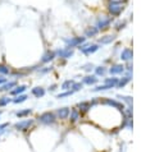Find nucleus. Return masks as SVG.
Returning a JSON list of instances; mask_svg holds the SVG:
<instances>
[{
	"label": "nucleus",
	"instance_id": "obj_15",
	"mask_svg": "<svg viewBox=\"0 0 164 152\" xmlns=\"http://www.w3.org/2000/svg\"><path fill=\"white\" fill-rule=\"evenodd\" d=\"M0 72H3V73H8V69H5L4 66H0Z\"/></svg>",
	"mask_w": 164,
	"mask_h": 152
},
{
	"label": "nucleus",
	"instance_id": "obj_4",
	"mask_svg": "<svg viewBox=\"0 0 164 152\" xmlns=\"http://www.w3.org/2000/svg\"><path fill=\"white\" fill-rule=\"evenodd\" d=\"M32 93L35 95V96H37V97H40V96H44V90L43 88H33V91H32Z\"/></svg>",
	"mask_w": 164,
	"mask_h": 152
},
{
	"label": "nucleus",
	"instance_id": "obj_8",
	"mask_svg": "<svg viewBox=\"0 0 164 152\" xmlns=\"http://www.w3.org/2000/svg\"><path fill=\"white\" fill-rule=\"evenodd\" d=\"M14 84H16V83H9V84H5V86L3 87L1 90H3V91H8L9 88H10V87H13V86H14Z\"/></svg>",
	"mask_w": 164,
	"mask_h": 152
},
{
	"label": "nucleus",
	"instance_id": "obj_14",
	"mask_svg": "<svg viewBox=\"0 0 164 152\" xmlns=\"http://www.w3.org/2000/svg\"><path fill=\"white\" fill-rule=\"evenodd\" d=\"M85 82H86V83H94V82H96V79L94 78V77H92V79H90V77H89V79H86Z\"/></svg>",
	"mask_w": 164,
	"mask_h": 152
},
{
	"label": "nucleus",
	"instance_id": "obj_5",
	"mask_svg": "<svg viewBox=\"0 0 164 152\" xmlns=\"http://www.w3.org/2000/svg\"><path fill=\"white\" fill-rule=\"evenodd\" d=\"M24 90H26V87H24V86H21V87L17 88V90H13L10 93H12V95H18V93H21V92H23Z\"/></svg>",
	"mask_w": 164,
	"mask_h": 152
},
{
	"label": "nucleus",
	"instance_id": "obj_12",
	"mask_svg": "<svg viewBox=\"0 0 164 152\" xmlns=\"http://www.w3.org/2000/svg\"><path fill=\"white\" fill-rule=\"evenodd\" d=\"M89 106H90V104H81V105H80V107H82L83 110H87V107H89Z\"/></svg>",
	"mask_w": 164,
	"mask_h": 152
},
{
	"label": "nucleus",
	"instance_id": "obj_6",
	"mask_svg": "<svg viewBox=\"0 0 164 152\" xmlns=\"http://www.w3.org/2000/svg\"><path fill=\"white\" fill-rule=\"evenodd\" d=\"M26 98H27V96H24V95H23V96H19V97H17L16 100H13V101H14L16 104H19V102H23L24 100H26Z\"/></svg>",
	"mask_w": 164,
	"mask_h": 152
},
{
	"label": "nucleus",
	"instance_id": "obj_9",
	"mask_svg": "<svg viewBox=\"0 0 164 152\" xmlns=\"http://www.w3.org/2000/svg\"><path fill=\"white\" fill-rule=\"evenodd\" d=\"M8 102H9V98H6V97L1 98V100H0V106H3V105H5V104H8Z\"/></svg>",
	"mask_w": 164,
	"mask_h": 152
},
{
	"label": "nucleus",
	"instance_id": "obj_11",
	"mask_svg": "<svg viewBox=\"0 0 164 152\" xmlns=\"http://www.w3.org/2000/svg\"><path fill=\"white\" fill-rule=\"evenodd\" d=\"M78 118V114H77V111H73L72 112V120H76Z\"/></svg>",
	"mask_w": 164,
	"mask_h": 152
},
{
	"label": "nucleus",
	"instance_id": "obj_7",
	"mask_svg": "<svg viewBox=\"0 0 164 152\" xmlns=\"http://www.w3.org/2000/svg\"><path fill=\"white\" fill-rule=\"evenodd\" d=\"M106 104H110V105H113V106H117V107H122V105H119V104H117L116 101H110V100H108V101H105Z\"/></svg>",
	"mask_w": 164,
	"mask_h": 152
},
{
	"label": "nucleus",
	"instance_id": "obj_13",
	"mask_svg": "<svg viewBox=\"0 0 164 152\" xmlns=\"http://www.w3.org/2000/svg\"><path fill=\"white\" fill-rule=\"evenodd\" d=\"M6 127H8V124H1L0 125V134L4 132V128H6Z\"/></svg>",
	"mask_w": 164,
	"mask_h": 152
},
{
	"label": "nucleus",
	"instance_id": "obj_1",
	"mask_svg": "<svg viewBox=\"0 0 164 152\" xmlns=\"http://www.w3.org/2000/svg\"><path fill=\"white\" fill-rule=\"evenodd\" d=\"M40 122L43 123H53L54 122V115L51 114V112H45V114H43L39 118Z\"/></svg>",
	"mask_w": 164,
	"mask_h": 152
},
{
	"label": "nucleus",
	"instance_id": "obj_10",
	"mask_svg": "<svg viewBox=\"0 0 164 152\" xmlns=\"http://www.w3.org/2000/svg\"><path fill=\"white\" fill-rule=\"evenodd\" d=\"M31 112V110H26V111H21V112H18V116H23V115H27V114H30Z\"/></svg>",
	"mask_w": 164,
	"mask_h": 152
},
{
	"label": "nucleus",
	"instance_id": "obj_16",
	"mask_svg": "<svg viewBox=\"0 0 164 152\" xmlns=\"http://www.w3.org/2000/svg\"><path fill=\"white\" fill-rule=\"evenodd\" d=\"M69 84H72V82H67V83H64V84H63V88H64V90H67V87L69 86Z\"/></svg>",
	"mask_w": 164,
	"mask_h": 152
},
{
	"label": "nucleus",
	"instance_id": "obj_2",
	"mask_svg": "<svg viewBox=\"0 0 164 152\" xmlns=\"http://www.w3.org/2000/svg\"><path fill=\"white\" fill-rule=\"evenodd\" d=\"M31 124H32L31 120H26V122H21V123H18V124H16V128L17 129H26L27 127H30Z\"/></svg>",
	"mask_w": 164,
	"mask_h": 152
},
{
	"label": "nucleus",
	"instance_id": "obj_3",
	"mask_svg": "<svg viewBox=\"0 0 164 152\" xmlns=\"http://www.w3.org/2000/svg\"><path fill=\"white\" fill-rule=\"evenodd\" d=\"M68 114H69V110L68 109H65V107H63V109H60V110L58 111V115L60 116V119H65L68 116Z\"/></svg>",
	"mask_w": 164,
	"mask_h": 152
},
{
	"label": "nucleus",
	"instance_id": "obj_17",
	"mask_svg": "<svg viewBox=\"0 0 164 152\" xmlns=\"http://www.w3.org/2000/svg\"><path fill=\"white\" fill-rule=\"evenodd\" d=\"M4 81H5V79L3 78V77H0V83H3V82H4Z\"/></svg>",
	"mask_w": 164,
	"mask_h": 152
}]
</instances>
